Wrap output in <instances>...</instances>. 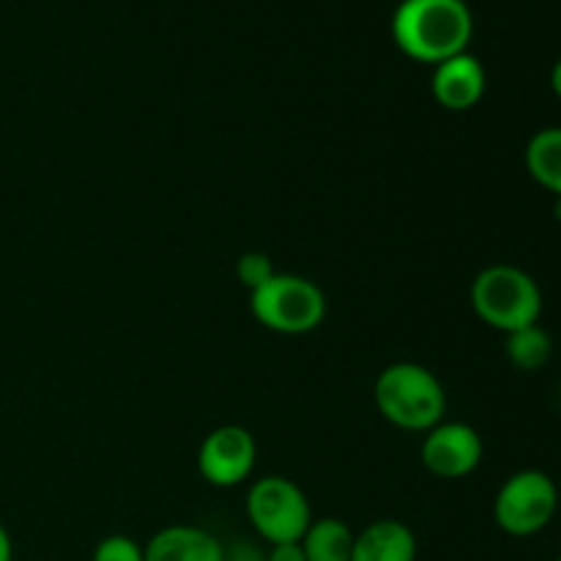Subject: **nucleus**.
Instances as JSON below:
<instances>
[{"label": "nucleus", "instance_id": "a211bd4d", "mask_svg": "<svg viewBox=\"0 0 561 561\" xmlns=\"http://www.w3.org/2000/svg\"><path fill=\"white\" fill-rule=\"evenodd\" d=\"M266 561H307L301 542H279L266 551Z\"/></svg>", "mask_w": 561, "mask_h": 561}, {"label": "nucleus", "instance_id": "2eb2a0df", "mask_svg": "<svg viewBox=\"0 0 561 561\" xmlns=\"http://www.w3.org/2000/svg\"><path fill=\"white\" fill-rule=\"evenodd\" d=\"M274 274H277V268H274L272 257L263 255V252H244V255L239 257V263H236V277L241 279V285H244L250 294L252 290L263 288Z\"/></svg>", "mask_w": 561, "mask_h": 561}, {"label": "nucleus", "instance_id": "dca6fc26", "mask_svg": "<svg viewBox=\"0 0 561 561\" xmlns=\"http://www.w3.org/2000/svg\"><path fill=\"white\" fill-rule=\"evenodd\" d=\"M91 561H146V551L131 537L110 535L99 542Z\"/></svg>", "mask_w": 561, "mask_h": 561}, {"label": "nucleus", "instance_id": "4468645a", "mask_svg": "<svg viewBox=\"0 0 561 561\" xmlns=\"http://www.w3.org/2000/svg\"><path fill=\"white\" fill-rule=\"evenodd\" d=\"M504 354H507L510 365H513L515 370L537 373L551 362L553 340L540 323H535V327L510 332L507 343H504Z\"/></svg>", "mask_w": 561, "mask_h": 561}, {"label": "nucleus", "instance_id": "aec40b11", "mask_svg": "<svg viewBox=\"0 0 561 561\" xmlns=\"http://www.w3.org/2000/svg\"><path fill=\"white\" fill-rule=\"evenodd\" d=\"M551 91L557 93V99L561 102V58L553 64V69H551Z\"/></svg>", "mask_w": 561, "mask_h": 561}, {"label": "nucleus", "instance_id": "6ab92c4d", "mask_svg": "<svg viewBox=\"0 0 561 561\" xmlns=\"http://www.w3.org/2000/svg\"><path fill=\"white\" fill-rule=\"evenodd\" d=\"M0 561H14V546H11V535L3 524H0Z\"/></svg>", "mask_w": 561, "mask_h": 561}, {"label": "nucleus", "instance_id": "f8f14e48", "mask_svg": "<svg viewBox=\"0 0 561 561\" xmlns=\"http://www.w3.org/2000/svg\"><path fill=\"white\" fill-rule=\"evenodd\" d=\"M526 170L531 179L551 192L553 197H561V126H546L535 131L531 140L526 142L524 151Z\"/></svg>", "mask_w": 561, "mask_h": 561}, {"label": "nucleus", "instance_id": "f03ea898", "mask_svg": "<svg viewBox=\"0 0 561 561\" xmlns=\"http://www.w3.org/2000/svg\"><path fill=\"white\" fill-rule=\"evenodd\" d=\"M376 409L389 425L409 433H427L444 422L447 392L436 373L416 362H394L376 378Z\"/></svg>", "mask_w": 561, "mask_h": 561}, {"label": "nucleus", "instance_id": "20e7f679", "mask_svg": "<svg viewBox=\"0 0 561 561\" xmlns=\"http://www.w3.org/2000/svg\"><path fill=\"white\" fill-rule=\"evenodd\" d=\"M250 310L268 332L299 334L316 332L327 318V296L312 279L277 272L263 288L250 294Z\"/></svg>", "mask_w": 561, "mask_h": 561}, {"label": "nucleus", "instance_id": "9d476101", "mask_svg": "<svg viewBox=\"0 0 561 561\" xmlns=\"http://www.w3.org/2000/svg\"><path fill=\"white\" fill-rule=\"evenodd\" d=\"M142 551L146 561H225V546L211 531L186 524L159 529Z\"/></svg>", "mask_w": 561, "mask_h": 561}, {"label": "nucleus", "instance_id": "423d86ee", "mask_svg": "<svg viewBox=\"0 0 561 561\" xmlns=\"http://www.w3.org/2000/svg\"><path fill=\"white\" fill-rule=\"evenodd\" d=\"M247 518L268 546L299 542L312 524L305 491L288 477H261L247 493Z\"/></svg>", "mask_w": 561, "mask_h": 561}, {"label": "nucleus", "instance_id": "7ed1b4c3", "mask_svg": "<svg viewBox=\"0 0 561 561\" xmlns=\"http://www.w3.org/2000/svg\"><path fill=\"white\" fill-rule=\"evenodd\" d=\"M471 307L482 323L510 334L540 323L542 290L524 268L496 263L482 268L471 283Z\"/></svg>", "mask_w": 561, "mask_h": 561}, {"label": "nucleus", "instance_id": "6e6552de", "mask_svg": "<svg viewBox=\"0 0 561 561\" xmlns=\"http://www.w3.org/2000/svg\"><path fill=\"white\" fill-rule=\"evenodd\" d=\"M485 444L477 427L466 422H438L425 433L420 458L422 466L438 480H463L482 463Z\"/></svg>", "mask_w": 561, "mask_h": 561}, {"label": "nucleus", "instance_id": "0eeeda50", "mask_svg": "<svg viewBox=\"0 0 561 561\" xmlns=\"http://www.w3.org/2000/svg\"><path fill=\"white\" fill-rule=\"evenodd\" d=\"M257 442L247 427L222 425L203 438L197 471L214 488H236L255 471Z\"/></svg>", "mask_w": 561, "mask_h": 561}, {"label": "nucleus", "instance_id": "f3484780", "mask_svg": "<svg viewBox=\"0 0 561 561\" xmlns=\"http://www.w3.org/2000/svg\"><path fill=\"white\" fill-rule=\"evenodd\" d=\"M225 561H266V551H261L255 542L239 540L225 548Z\"/></svg>", "mask_w": 561, "mask_h": 561}, {"label": "nucleus", "instance_id": "4be33fe9", "mask_svg": "<svg viewBox=\"0 0 561 561\" xmlns=\"http://www.w3.org/2000/svg\"><path fill=\"white\" fill-rule=\"evenodd\" d=\"M559 411H561V389H559Z\"/></svg>", "mask_w": 561, "mask_h": 561}, {"label": "nucleus", "instance_id": "9b49d317", "mask_svg": "<svg viewBox=\"0 0 561 561\" xmlns=\"http://www.w3.org/2000/svg\"><path fill=\"white\" fill-rule=\"evenodd\" d=\"M416 535L400 520H376L354 537L351 561H416Z\"/></svg>", "mask_w": 561, "mask_h": 561}, {"label": "nucleus", "instance_id": "f257e3e1", "mask_svg": "<svg viewBox=\"0 0 561 561\" xmlns=\"http://www.w3.org/2000/svg\"><path fill=\"white\" fill-rule=\"evenodd\" d=\"M394 44L420 64H442L469 49L474 16L466 0H403L392 16Z\"/></svg>", "mask_w": 561, "mask_h": 561}, {"label": "nucleus", "instance_id": "412c9836", "mask_svg": "<svg viewBox=\"0 0 561 561\" xmlns=\"http://www.w3.org/2000/svg\"><path fill=\"white\" fill-rule=\"evenodd\" d=\"M553 217L561 222V197H553Z\"/></svg>", "mask_w": 561, "mask_h": 561}, {"label": "nucleus", "instance_id": "5701e85b", "mask_svg": "<svg viewBox=\"0 0 561 561\" xmlns=\"http://www.w3.org/2000/svg\"><path fill=\"white\" fill-rule=\"evenodd\" d=\"M557 561H561V557H559V559H557Z\"/></svg>", "mask_w": 561, "mask_h": 561}, {"label": "nucleus", "instance_id": "1a4fd4ad", "mask_svg": "<svg viewBox=\"0 0 561 561\" xmlns=\"http://www.w3.org/2000/svg\"><path fill=\"white\" fill-rule=\"evenodd\" d=\"M488 88L485 66L471 53L453 55L433 69V99L449 113H469L482 102Z\"/></svg>", "mask_w": 561, "mask_h": 561}, {"label": "nucleus", "instance_id": "39448f33", "mask_svg": "<svg viewBox=\"0 0 561 561\" xmlns=\"http://www.w3.org/2000/svg\"><path fill=\"white\" fill-rule=\"evenodd\" d=\"M559 510V488L540 469L515 471L493 499V520L510 537H535L551 526Z\"/></svg>", "mask_w": 561, "mask_h": 561}, {"label": "nucleus", "instance_id": "ddd939ff", "mask_svg": "<svg viewBox=\"0 0 561 561\" xmlns=\"http://www.w3.org/2000/svg\"><path fill=\"white\" fill-rule=\"evenodd\" d=\"M354 531L340 518H318L301 537L307 561H351L354 551Z\"/></svg>", "mask_w": 561, "mask_h": 561}]
</instances>
